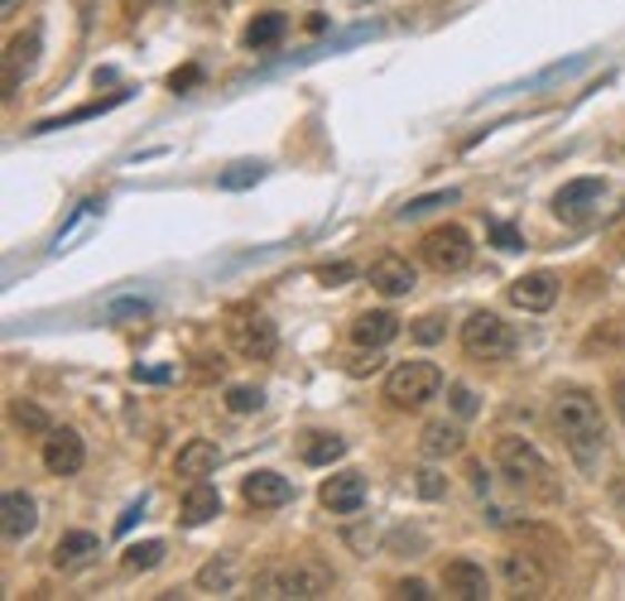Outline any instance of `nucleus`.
Instances as JSON below:
<instances>
[{
	"label": "nucleus",
	"instance_id": "1",
	"mask_svg": "<svg viewBox=\"0 0 625 601\" xmlns=\"http://www.w3.org/2000/svg\"><path fill=\"white\" fill-rule=\"evenodd\" d=\"M548 419H554L563 448L573 452L577 467H597V458L606 452V423H602V404L592 400V390H583V385L558 390Z\"/></svg>",
	"mask_w": 625,
	"mask_h": 601
},
{
	"label": "nucleus",
	"instance_id": "2",
	"mask_svg": "<svg viewBox=\"0 0 625 601\" xmlns=\"http://www.w3.org/2000/svg\"><path fill=\"white\" fill-rule=\"evenodd\" d=\"M332 568L327 563H284V568H265V573H255L251 592L255 597H299V601H317V597H332Z\"/></svg>",
	"mask_w": 625,
	"mask_h": 601
},
{
	"label": "nucleus",
	"instance_id": "3",
	"mask_svg": "<svg viewBox=\"0 0 625 601\" xmlns=\"http://www.w3.org/2000/svg\"><path fill=\"white\" fill-rule=\"evenodd\" d=\"M496 467H501V477L515 481V487L554 495V467H548V458L530 443V438H501L496 443Z\"/></svg>",
	"mask_w": 625,
	"mask_h": 601
},
{
	"label": "nucleus",
	"instance_id": "4",
	"mask_svg": "<svg viewBox=\"0 0 625 601\" xmlns=\"http://www.w3.org/2000/svg\"><path fill=\"white\" fill-rule=\"evenodd\" d=\"M419 256H424V266L433 274H462L472 266V256H476V246H472V231L467 227H457V222H443V227H433L424 231V241H419Z\"/></svg>",
	"mask_w": 625,
	"mask_h": 601
},
{
	"label": "nucleus",
	"instance_id": "5",
	"mask_svg": "<svg viewBox=\"0 0 625 601\" xmlns=\"http://www.w3.org/2000/svg\"><path fill=\"white\" fill-rule=\"evenodd\" d=\"M443 390V371L433 361H400L385 375V400L395 409H424L429 400H438Z\"/></svg>",
	"mask_w": 625,
	"mask_h": 601
},
{
	"label": "nucleus",
	"instance_id": "6",
	"mask_svg": "<svg viewBox=\"0 0 625 601\" xmlns=\"http://www.w3.org/2000/svg\"><path fill=\"white\" fill-rule=\"evenodd\" d=\"M462 351H467L472 361H505L515 357V332L511 322L496 318V313H472L467 322H462Z\"/></svg>",
	"mask_w": 625,
	"mask_h": 601
},
{
	"label": "nucleus",
	"instance_id": "7",
	"mask_svg": "<svg viewBox=\"0 0 625 601\" xmlns=\"http://www.w3.org/2000/svg\"><path fill=\"white\" fill-rule=\"evenodd\" d=\"M226 337L236 347V357H245V361H270L280 351V328L265 313H231Z\"/></svg>",
	"mask_w": 625,
	"mask_h": 601
},
{
	"label": "nucleus",
	"instance_id": "8",
	"mask_svg": "<svg viewBox=\"0 0 625 601\" xmlns=\"http://www.w3.org/2000/svg\"><path fill=\"white\" fill-rule=\"evenodd\" d=\"M501 578L515 597H548V568L530 549H515L501 559Z\"/></svg>",
	"mask_w": 625,
	"mask_h": 601
},
{
	"label": "nucleus",
	"instance_id": "9",
	"mask_svg": "<svg viewBox=\"0 0 625 601\" xmlns=\"http://www.w3.org/2000/svg\"><path fill=\"white\" fill-rule=\"evenodd\" d=\"M87 462V448L82 438L72 429H49L43 433V467H49V477H78Z\"/></svg>",
	"mask_w": 625,
	"mask_h": 601
},
{
	"label": "nucleus",
	"instance_id": "10",
	"mask_svg": "<svg viewBox=\"0 0 625 601\" xmlns=\"http://www.w3.org/2000/svg\"><path fill=\"white\" fill-rule=\"evenodd\" d=\"M438 582H443V592H447V597H457V601H486V597H491L486 568H482V563H472V559H447Z\"/></svg>",
	"mask_w": 625,
	"mask_h": 601
},
{
	"label": "nucleus",
	"instance_id": "11",
	"mask_svg": "<svg viewBox=\"0 0 625 601\" xmlns=\"http://www.w3.org/2000/svg\"><path fill=\"white\" fill-rule=\"evenodd\" d=\"M505 294H511L515 308H525V313H548V308L558 303V274L530 270V274H520V280L505 289Z\"/></svg>",
	"mask_w": 625,
	"mask_h": 601
},
{
	"label": "nucleus",
	"instance_id": "12",
	"mask_svg": "<svg viewBox=\"0 0 625 601\" xmlns=\"http://www.w3.org/2000/svg\"><path fill=\"white\" fill-rule=\"evenodd\" d=\"M602 193H606L602 179H573V183H563L554 193V212L563 217V222H583V217L602 202Z\"/></svg>",
	"mask_w": 625,
	"mask_h": 601
},
{
	"label": "nucleus",
	"instance_id": "13",
	"mask_svg": "<svg viewBox=\"0 0 625 601\" xmlns=\"http://www.w3.org/2000/svg\"><path fill=\"white\" fill-rule=\"evenodd\" d=\"M39 524V505L29 491H6V501H0V530H6V544H20V539L34 534Z\"/></svg>",
	"mask_w": 625,
	"mask_h": 601
},
{
	"label": "nucleus",
	"instance_id": "14",
	"mask_svg": "<svg viewBox=\"0 0 625 601\" xmlns=\"http://www.w3.org/2000/svg\"><path fill=\"white\" fill-rule=\"evenodd\" d=\"M241 495L251 510H280L294 501V487H289V477H280V472H251L241 481Z\"/></svg>",
	"mask_w": 625,
	"mask_h": 601
},
{
	"label": "nucleus",
	"instance_id": "15",
	"mask_svg": "<svg viewBox=\"0 0 625 601\" xmlns=\"http://www.w3.org/2000/svg\"><path fill=\"white\" fill-rule=\"evenodd\" d=\"M317 501H323L332 515H356V510L366 505V481H361V472H337L323 481Z\"/></svg>",
	"mask_w": 625,
	"mask_h": 601
},
{
	"label": "nucleus",
	"instance_id": "16",
	"mask_svg": "<svg viewBox=\"0 0 625 601\" xmlns=\"http://www.w3.org/2000/svg\"><path fill=\"white\" fill-rule=\"evenodd\" d=\"M371 284L381 289L385 299H404V294H414V284H419V274L410 260H400V256H381L371 266Z\"/></svg>",
	"mask_w": 625,
	"mask_h": 601
},
{
	"label": "nucleus",
	"instance_id": "17",
	"mask_svg": "<svg viewBox=\"0 0 625 601\" xmlns=\"http://www.w3.org/2000/svg\"><path fill=\"white\" fill-rule=\"evenodd\" d=\"M216 462H222V448L212 443V438H188L179 448V458H173V472L188 477V481H202L216 472Z\"/></svg>",
	"mask_w": 625,
	"mask_h": 601
},
{
	"label": "nucleus",
	"instance_id": "18",
	"mask_svg": "<svg viewBox=\"0 0 625 601\" xmlns=\"http://www.w3.org/2000/svg\"><path fill=\"white\" fill-rule=\"evenodd\" d=\"M400 337V318L395 313H385V308H375V313H361L356 322H352V342L361 347V351H381V347H390Z\"/></svg>",
	"mask_w": 625,
	"mask_h": 601
},
{
	"label": "nucleus",
	"instance_id": "19",
	"mask_svg": "<svg viewBox=\"0 0 625 601\" xmlns=\"http://www.w3.org/2000/svg\"><path fill=\"white\" fill-rule=\"evenodd\" d=\"M222 515V491L208 487V481H193V487L183 491V505H179V520L188 530H198V524H208Z\"/></svg>",
	"mask_w": 625,
	"mask_h": 601
},
{
	"label": "nucleus",
	"instance_id": "20",
	"mask_svg": "<svg viewBox=\"0 0 625 601\" xmlns=\"http://www.w3.org/2000/svg\"><path fill=\"white\" fill-rule=\"evenodd\" d=\"M34 58H39V34H14L6 43V97L20 92V78L34 68Z\"/></svg>",
	"mask_w": 625,
	"mask_h": 601
},
{
	"label": "nucleus",
	"instance_id": "21",
	"mask_svg": "<svg viewBox=\"0 0 625 601\" xmlns=\"http://www.w3.org/2000/svg\"><path fill=\"white\" fill-rule=\"evenodd\" d=\"M92 553H101V544H97V534H87V530H72V534H63L53 544V568L58 573H72V568H82Z\"/></svg>",
	"mask_w": 625,
	"mask_h": 601
},
{
	"label": "nucleus",
	"instance_id": "22",
	"mask_svg": "<svg viewBox=\"0 0 625 601\" xmlns=\"http://www.w3.org/2000/svg\"><path fill=\"white\" fill-rule=\"evenodd\" d=\"M299 458L309 462V467H332L337 458H346V438H342V433H323V429H313V433H303Z\"/></svg>",
	"mask_w": 625,
	"mask_h": 601
},
{
	"label": "nucleus",
	"instance_id": "23",
	"mask_svg": "<svg viewBox=\"0 0 625 601\" xmlns=\"http://www.w3.org/2000/svg\"><path fill=\"white\" fill-rule=\"evenodd\" d=\"M289 34V14H280V10H265V14H255L251 24H245V49H274Z\"/></svg>",
	"mask_w": 625,
	"mask_h": 601
},
{
	"label": "nucleus",
	"instance_id": "24",
	"mask_svg": "<svg viewBox=\"0 0 625 601\" xmlns=\"http://www.w3.org/2000/svg\"><path fill=\"white\" fill-rule=\"evenodd\" d=\"M419 452L424 458H453V452H462V429L457 423H447V419H438V423H429L424 429V438H419Z\"/></svg>",
	"mask_w": 625,
	"mask_h": 601
},
{
	"label": "nucleus",
	"instance_id": "25",
	"mask_svg": "<svg viewBox=\"0 0 625 601\" xmlns=\"http://www.w3.org/2000/svg\"><path fill=\"white\" fill-rule=\"evenodd\" d=\"M164 544H159V539H144V544H130L125 553H121V568L125 573H150V568H159L164 563Z\"/></svg>",
	"mask_w": 625,
	"mask_h": 601
},
{
	"label": "nucleus",
	"instance_id": "26",
	"mask_svg": "<svg viewBox=\"0 0 625 601\" xmlns=\"http://www.w3.org/2000/svg\"><path fill=\"white\" fill-rule=\"evenodd\" d=\"M231 582H236V573H231L226 559H208V563L198 568V592L222 597V592H231Z\"/></svg>",
	"mask_w": 625,
	"mask_h": 601
},
{
	"label": "nucleus",
	"instance_id": "27",
	"mask_svg": "<svg viewBox=\"0 0 625 601\" xmlns=\"http://www.w3.org/2000/svg\"><path fill=\"white\" fill-rule=\"evenodd\" d=\"M10 419H14V429H24V433H34V438H43V433L53 429V419L43 414L39 404H29V400H14L10 404Z\"/></svg>",
	"mask_w": 625,
	"mask_h": 601
},
{
	"label": "nucleus",
	"instance_id": "28",
	"mask_svg": "<svg viewBox=\"0 0 625 601\" xmlns=\"http://www.w3.org/2000/svg\"><path fill=\"white\" fill-rule=\"evenodd\" d=\"M260 179H265V164H255V159H241V164H231L216 183H222L226 193H241V188H255Z\"/></svg>",
	"mask_w": 625,
	"mask_h": 601
},
{
	"label": "nucleus",
	"instance_id": "29",
	"mask_svg": "<svg viewBox=\"0 0 625 601\" xmlns=\"http://www.w3.org/2000/svg\"><path fill=\"white\" fill-rule=\"evenodd\" d=\"M260 404H265V394L255 385H231L226 390V409L231 414H260Z\"/></svg>",
	"mask_w": 625,
	"mask_h": 601
},
{
	"label": "nucleus",
	"instance_id": "30",
	"mask_svg": "<svg viewBox=\"0 0 625 601\" xmlns=\"http://www.w3.org/2000/svg\"><path fill=\"white\" fill-rule=\"evenodd\" d=\"M462 193L457 188H443V193H429V198H414V202H404L400 208V217L410 222V217H424V212H433V208H447V202H457Z\"/></svg>",
	"mask_w": 625,
	"mask_h": 601
},
{
	"label": "nucleus",
	"instance_id": "31",
	"mask_svg": "<svg viewBox=\"0 0 625 601\" xmlns=\"http://www.w3.org/2000/svg\"><path fill=\"white\" fill-rule=\"evenodd\" d=\"M150 313V299H115L107 303V318H144Z\"/></svg>",
	"mask_w": 625,
	"mask_h": 601
},
{
	"label": "nucleus",
	"instance_id": "32",
	"mask_svg": "<svg viewBox=\"0 0 625 601\" xmlns=\"http://www.w3.org/2000/svg\"><path fill=\"white\" fill-rule=\"evenodd\" d=\"M419 477V495H424V501H438V495L447 491V481L433 472V467H424V472H414Z\"/></svg>",
	"mask_w": 625,
	"mask_h": 601
},
{
	"label": "nucleus",
	"instance_id": "33",
	"mask_svg": "<svg viewBox=\"0 0 625 601\" xmlns=\"http://www.w3.org/2000/svg\"><path fill=\"white\" fill-rule=\"evenodd\" d=\"M414 337H419V342H438V337H443V313H424V318H419Z\"/></svg>",
	"mask_w": 625,
	"mask_h": 601
},
{
	"label": "nucleus",
	"instance_id": "34",
	"mask_svg": "<svg viewBox=\"0 0 625 601\" xmlns=\"http://www.w3.org/2000/svg\"><path fill=\"white\" fill-rule=\"evenodd\" d=\"M491 241H496L501 251H520V246H525V237H520L511 222H496V227H491Z\"/></svg>",
	"mask_w": 625,
	"mask_h": 601
},
{
	"label": "nucleus",
	"instance_id": "35",
	"mask_svg": "<svg viewBox=\"0 0 625 601\" xmlns=\"http://www.w3.org/2000/svg\"><path fill=\"white\" fill-rule=\"evenodd\" d=\"M447 394H453V409H457L462 419H472V414H476V394H472L467 385H447Z\"/></svg>",
	"mask_w": 625,
	"mask_h": 601
},
{
	"label": "nucleus",
	"instance_id": "36",
	"mask_svg": "<svg viewBox=\"0 0 625 601\" xmlns=\"http://www.w3.org/2000/svg\"><path fill=\"white\" fill-rule=\"evenodd\" d=\"M352 266H323V270H317V280H323V284H342V280H352Z\"/></svg>",
	"mask_w": 625,
	"mask_h": 601
},
{
	"label": "nucleus",
	"instance_id": "37",
	"mask_svg": "<svg viewBox=\"0 0 625 601\" xmlns=\"http://www.w3.org/2000/svg\"><path fill=\"white\" fill-rule=\"evenodd\" d=\"M395 597H410V601H424L429 597V588L419 578H410V582H395Z\"/></svg>",
	"mask_w": 625,
	"mask_h": 601
},
{
	"label": "nucleus",
	"instance_id": "38",
	"mask_svg": "<svg viewBox=\"0 0 625 601\" xmlns=\"http://www.w3.org/2000/svg\"><path fill=\"white\" fill-rule=\"evenodd\" d=\"M140 515H144V501H135V505H130V510H125L121 520H115V534H125V530H130V524H135Z\"/></svg>",
	"mask_w": 625,
	"mask_h": 601
},
{
	"label": "nucleus",
	"instance_id": "39",
	"mask_svg": "<svg viewBox=\"0 0 625 601\" xmlns=\"http://www.w3.org/2000/svg\"><path fill=\"white\" fill-rule=\"evenodd\" d=\"M193 82H198V68H183V72H173V78H169L173 92H183V87H193Z\"/></svg>",
	"mask_w": 625,
	"mask_h": 601
},
{
	"label": "nucleus",
	"instance_id": "40",
	"mask_svg": "<svg viewBox=\"0 0 625 601\" xmlns=\"http://www.w3.org/2000/svg\"><path fill=\"white\" fill-rule=\"evenodd\" d=\"M173 371H164V365H135V380H169Z\"/></svg>",
	"mask_w": 625,
	"mask_h": 601
},
{
	"label": "nucleus",
	"instance_id": "41",
	"mask_svg": "<svg viewBox=\"0 0 625 601\" xmlns=\"http://www.w3.org/2000/svg\"><path fill=\"white\" fill-rule=\"evenodd\" d=\"M612 404H616V414L625 419V375L616 380V385H612Z\"/></svg>",
	"mask_w": 625,
	"mask_h": 601
},
{
	"label": "nucleus",
	"instance_id": "42",
	"mask_svg": "<svg viewBox=\"0 0 625 601\" xmlns=\"http://www.w3.org/2000/svg\"><path fill=\"white\" fill-rule=\"evenodd\" d=\"M20 6H24V0H0V14H14Z\"/></svg>",
	"mask_w": 625,
	"mask_h": 601
},
{
	"label": "nucleus",
	"instance_id": "43",
	"mask_svg": "<svg viewBox=\"0 0 625 601\" xmlns=\"http://www.w3.org/2000/svg\"><path fill=\"white\" fill-rule=\"evenodd\" d=\"M621 246H625V237H621Z\"/></svg>",
	"mask_w": 625,
	"mask_h": 601
}]
</instances>
